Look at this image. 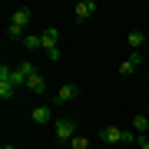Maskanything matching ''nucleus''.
Instances as JSON below:
<instances>
[{"mask_svg":"<svg viewBox=\"0 0 149 149\" xmlns=\"http://www.w3.org/2000/svg\"><path fill=\"white\" fill-rule=\"evenodd\" d=\"M17 93V80H13V70L10 66H0V100H10V96Z\"/></svg>","mask_w":149,"mask_h":149,"instance_id":"nucleus-1","label":"nucleus"},{"mask_svg":"<svg viewBox=\"0 0 149 149\" xmlns=\"http://www.w3.org/2000/svg\"><path fill=\"white\" fill-rule=\"evenodd\" d=\"M30 17H33V10H30V7H17V10L10 13V20H7V27H13V30H27Z\"/></svg>","mask_w":149,"mask_h":149,"instance_id":"nucleus-2","label":"nucleus"},{"mask_svg":"<svg viewBox=\"0 0 149 149\" xmlns=\"http://www.w3.org/2000/svg\"><path fill=\"white\" fill-rule=\"evenodd\" d=\"M73 136H76V119H56V139L60 143H73Z\"/></svg>","mask_w":149,"mask_h":149,"instance_id":"nucleus-3","label":"nucleus"},{"mask_svg":"<svg viewBox=\"0 0 149 149\" xmlns=\"http://www.w3.org/2000/svg\"><path fill=\"white\" fill-rule=\"evenodd\" d=\"M139 63H143V56H139V50H133V53L119 63V76H133L136 70H139Z\"/></svg>","mask_w":149,"mask_h":149,"instance_id":"nucleus-4","label":"nucleus"},{"mask_svg":"<svg viewBox=\"0 0 149 149\" xmlns=\"http://www.w3.org/2000/svg\"><path fill=\"white\" fill-rule=\"evenodd\" d=\"M76 96H80V86H76V83L60 86V90H56V106H63V103H73Z\"/></svg>","mask_w":149,"mask_h":149,"instance_id":"nucleus-5","label":"nucleus"},{"mask_svg":"<svg viewBox=\"0 0 149 149\" xmlns=\"http://www.w3.org/2000/svg\"><path fill=\"white\" fill-rule=\"evenodd\" d=\"M40 37H43V50H47V53H50V50H60V30L56 27H47Z\"/></svg>","mask_w":149,"mask_h":149,"instance_id":"nucleus-6","label":"nucleus"},{"mask_svg":"<svg viewBox=\"0 0 149 149\" xmlns=\"http://www.w3.org/2000/svg\"><path fill=\"white\" fill-rule=\"evenodd\" d=\"M93 13H96V3H93V0H80V3L73 7V17H76V20H90Z\"/></svg>","mask_w":149,"mask_h":149,"instance_id":"nucleus-7","label":"nucleus"},{"mask_svg":"<svg viewBox=\"0 0 149 149\" xmlns=\"http://www.w3.org/2000/svg\"><path fill=\"white\" fill-rule=\"evenodd\" d=\"M100 139H103V143H123V129H116V126H106V129L100 133Z\"/></svg>","mask_w":149,"mask_h":149,"instance_id":"nucleus-8","label":"nucleus"},{"mask_svg":"<svg viewBox=\"0 0 149 149\" xmlns=\"http://www.w3.org/2000/svg\"><path fill=\"white\" fill-rule=\"evenodd\" d=\"M27 90H33V93H47V80H43L40 73H30V80H27Z\"/></svg>","mask_w":149,"mask_h":149,"instance_id":"nucleus-9","label":"nucleus"},{"mask_svg":"<svg viewBox=\"0 0 149 149\" xmlns=\"http://www.w3.org/2000/svg\"><path fill=\"white\" fill-rule=\"evenodd\" d=\"M50 116H53V109H50V106H37V109H33V123H40V126H43V123H50Z\"/></svg>","mask_w":149,"mask_h":149,"instance_id":"nucleus-10","label":"nucleus"},{"mask_svg":"<svg viewBox=\"0 0 149 149\" xmlns=\"http://www.w3.org/2000/svg\"><path fill=\"white\" fill-rule=\"evenodd\" d=\"M146 129H149V116H133V133L146 136Z\"/></svg>","mask_w":149,"mask_h":149,"instance_id":"nucleus-11","label":"nucleus"},{"mask_svg":"<svg viewBox=\"0 0 149 149\" xmlns=\"http://www.w3.org/2000/svg\"><path fill=\"white\" fill-rule=\"evenodd\" d=\"M23 47L37 53V50H43V37H37V33H27V40H23Z\"/></svg>","mask_w":149,"mask_h":149,"instance_id":"nucleus-12","label":"nucleus"},{"mask_svg":"<svg viewBox=\"0 0 149 149\" xmlns=\"http://www.w3.org/2000/svg\"><path fill=\"white\" fill-rule=\"evenodd\" d=\"M129 47H133V50H139V47H143V43H146V37H143V33H139V30H133V33H129Z\"/></svg>","mask_w":149,"mask_h":149,"instance_id":"nucleus-13","label":"nucleus"},{"mask_svg":"<svg viewBox=\"0 0 149 149\" xmlns=\"http://www.w3.org/2000/svg\"><path fill=\"white\" fill-rule=\"evenodd\" d=\"M70 146H73V149H90V139H86V136H73Z\"/></svg>","mask_w":149,"mask_h":149,"instance_id":"nucleus-14","label":"nucleus"},{"mask_svg":"<svg viewBox=\"0 0 149 149\" xmlns=\"http://www.w3.org/2000/svg\"><path fill=\"white\" fill-rule=\"evenodd\" d=\"M139 149H149V139L146 136H139Z\"/></svg>","mask_w":149,"mask_h":149,"instance_id":"nucleus-15","label":"nucleus"},{"mask_svg":"<svg viewBox=\"0 0 149 149\" xmlns=\"http://www.w3.org/2000/svg\"><path fill=\"white\" fill-rule=\"evenodd\" d=\"M3 149H17V146H10V143H7V146H3Z\"/></svg>","mask_w":149,"mask_h":149,"instance_id":"nucleus-16","label":"nucleus"}]
</instances>
